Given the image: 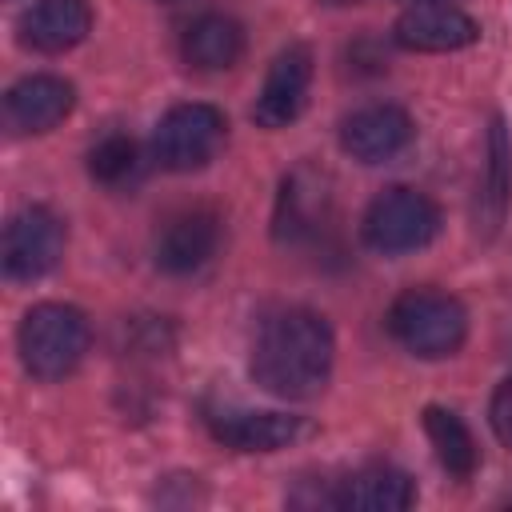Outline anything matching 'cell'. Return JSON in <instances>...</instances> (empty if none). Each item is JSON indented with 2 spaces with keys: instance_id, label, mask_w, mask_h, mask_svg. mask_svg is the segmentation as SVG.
I'll return each instance as SVG.
<instances>
[{
  "instance_id": "6da1fadb",
  "label": "cell",
  "mask_w": 512,
  "mask_h": 512,
  "mask_svg": "<svg viewBox=\"0 0 512 512\" xmlns=\"http://www.w3.org/2000/svg\"><path fill=\"white\" fill-rule=\"evenodd\" d=\"M332 360H336L332 328L312 308L276 312L252 344V376L264 392L280 400L316 396L332 376Z\"/></svg>"
},
{
  "instance_id": "7a4b0ae2",
  "label": "cell",
  "mask_w": 512,
  "mask_h": 512,
  "mask_svg": "<svg viewBox=\"0 0 512 512\" xmlns=\"http://www.w3.org/2000/svg\"><path fill=\"white\" fill-rule=\"evenodd\" d=\"M388 332L400 348L420 360H444L460 352L468 336V312L452 292L440 288H408L388 308Z\"/></svg>"
},
{
  "instance_id": "3957f363",
  "label": "cell",
  "mask_w": 512,
  "mask_h": 512,
  "mask_svg": "<svg viewBox=\"0 0 512 512\" xmlns=\"http://www.w3.org/2000/svg\"><path fill=\"white\" fill-rule=\"evenodd\" d=\"M88 340H92L88 316L80 308H72V304H60V300L36 304L24 316L20 336H16L28 376H36L44 384L64 380L68 372H76V364L88 352Z\"/></svg>"
},
{
  "instance_id": "277c9868",
  "label": "cell",
  "mask_w": 512,
  "mask_h": 512,
  "mask_svg": "<svg viewBox=\"0 0 512 512\" xmlns=\"http://www.w3.org/2000/svg\"><path fill=\"white\" fill-rule=\"evenodd\" d=\"M440 232V208L416 192V188H404V184H392L384 188L368 208H364V220H360V236L372 252H384V256H404V252H416L424 244H432Z\"/></svg>"
},
{
  "instance_id": "5b68a950",
  "label": "cell",
  "mask_w": 512,
  "mask_h": 512,
  "mask_svg": "<svg viewBox=\"0 0 512 512\" xmlns=\"http://www.w3.org/2000/svg\"><path fill=\"white\" fill-rule=\"evenodd\" d=\"M228 120L212 104H176L152 132V152L168 172H196L204 168L224 144Z\"/></svg>"
},
{
  "instance_id": "8992f818",
  "label": "cell",
  "mask_w": 512,
  "mask_h": 512,
  "mask_svg": "<svg viewBox=\"0 0 512 512\" xmlns=\"http://www.w3.org/2000/svg\"><path fill=\"white\" fill-rule=\"evenodd\" d=\"M64 256V224L56 212L32 204L20 208L4 228V272L12 280H40Z\"/></svg>"
},
{
  "instance_id": "52a82bcc",
  "label": "cell",
  "mask_w": 512,
  "mask_h": 512,
  "mask_svg": "<svg viewBox=\"0 0 512 512\" xmlns=\"http://www.w3.org/2000/svg\"><path fill=\"white\" fill-rule=\"evenodd\" d=\"M416 136V124L396 104H364L340 124V148L360 164H384L400 156Z\"/></svg>"
},
{
  "instance_id": "ba28073f",
  "label": "cell",
  "mask_w": 512,
  "mask_h": 512,
  "mask_svg": "<svg viewBox=\"0 0 512 512\" xmlns=\"http://www.w3.org/2000/svg\"><path fill=\"white\" fill-rule=\"evenodd\" d=\"M220 248V216L212 208H180L156 232V264L172 276H188L204 268Z\"/></svg>"
},
{
  "instance_id": "9c48e42d",
  "label": "cell",
  "mask_w": 512,
  "mask_h": 512,
  "mask_svg": "<svg viewBox=\"0 0 512 512\" xmlns=\"http://www.w3.org/2000/svg\"><path fill=\"white\" fill-rule=\"evenodd\" d=\"M308 84H312V52H308V44H288L272 60V68L264 76V88H260V96L252 104V120L260 128L292 124L304 112Z\"/></svg>"
},
{
  "instance_id": "30bf717a",
  "label": "cell",
  "mask_w": 512,
  "mask_h": 512,
  "mask_svg": "<svg viewBox=\"0 0 512 512\" xmlns=\"http://www.w3.org/2000/svg\"><path fill=\"white\" fill-rule=\"evenodd\" d=\"M204 420H208V432L236 452H276V448H288L296 436H304L300 416L256 412V408H236V404H216L208 408Z\"/></svg>"
},
{
  "instance_id": "8fae6325",
  "label": "cell",
  "mask_w": 512,
  "mask_h": 512,
  "mask_svg": "<svg viewBox=\"0 0 512 512\" xmlns=\"http://www.w3.org/2000/svg\"><path fill=\"white\" fill-rule=\"evenodd\" d=\"M396 44L408 48V52H456V48H468L480 28L468 12H460L456 4H440V0H424V4H412L396 28H392Z\"/></svg>"
},
{
  "instance_id": "7c38bea8",
  "label": "cell",
  "mask_w": 512,
  "mask_h": 512,
  "mask_svg": "<svg viewBox=\"0 0 512 512\" xmlns=\"http://www.w3.org/2000/svg\"><path fill=\"white\" fill-rule=\"evenodd\" d=\"M72 100H76V92H72L68 80L44 76V72L40 76H24L4 96V120L20 136L48 132V128H56L72 112Z\"/></svg>"
},
{
  "instance_id": "4fadbf2b",
  "label": "cell",
  "mask_w": 512,
  "mask_h": 512,
  "mask_svg": "<svg viewBox=\"0 0 512 512\" xmlns=\"http://www.w3.org/2000/svg\"><path fill=\"white\" fill-rule=\"evenodd\" d=\"M92 28V12L84 0H36L20 16V40L36 52H68L76 48Z\"/></svg>"
},
{
  "instance_id": "5bb4252c",
  "label": "cell",
  "mask_w": 512,
  "mask_h": 512,
  "mask_svg": "<svg viewBox=\"0 0 512 512\" xmlns=\"http://www.w3.org/2000/svg\"><path fill=\"white\" fill-rule=\"evenodd\" d=\"M336 508H352V512H404L416 504V484L408 472L392 468V464H372L360 468L356 476L340 480V488L332 492Z\"/></svg>"
},
{
  "instance_id": "9a60e30c",
  "label": "cell",
  "mask_w": 512,
  "mask_h": 512,
  "mask_svg": "<svg viewBox=\"0 0 512 512\" xmlns=\"http://www.w3.org/2000/svg\"><path fill=\"white\" fill-rule=\"evenodd\" d=\"M184 60L200 72H220V68H232L244 52V32L232 16H220V12H208L200 20L188 24L184 32V44H180Z\"/></svg>"
},
{
  "instance_id": "2e32d148",
  "label": "cell",
  "mask_w": 512,
  "mask_h": 512,
  "mask_svg": "<svg viewBox=\"0 0 512 512\" xmlns=\"http://www.w3.org/2000/svg\"><path fill=\"white\" fill-rule=\"evenodd\" d=\"M424 432H428V444L436 448V460H440L456 480H468V476L476 472L480 448H476L468 424H464L456 412H448V408H440V404H428V408H424Z\"/></svg>"
},
{
  "instance_id": "e0dca14e",
  "label": "cell",
  "mask_w": 512,
  "mask_h": 512,
  "mask_svg": "<svg viewBox=\"0 0 512 512\" xmlns=\"http://www.w3.org/2000/svg\"><path fill=\"white\" fill-rule=\"evenodd\" d=\"M508 192H512V140H508L504 124L492 120V132H488V172H484V192H480V216H484L488 232L504 220Z\"/></svg>"
},
{
  "instance_id": "ac0fdd59",
  "label": "cell",
  "mask_w": 512,
  "mask_h": 512,
  "mask_svg": "<svg viewBox=\"0 0 512 512\" xmlns=\"http://www.w3.org/2000/svg\"><path fill=\"white\" fill-rule=\"evenodd\" d=\"M88 172H92V180H100V184H108V188H120V184H128L136 172H140V148H136V140H128V136H104L92 152H88Z\"/></svg>"
},
{
  "instance_id": "d6986e66",
  "label": "cell",
  "mask_w": 512,
  "mask_h": 512,
  "mask_svg": "<svg viewBox=\"0 0 512 512\" xmlns=\"http://www.w3.org/2000/svg\"><path fill=\"white\" fill-rule=\"evenodd\" d=\"M488 420H492V432L504 448H512V376L496 388L492 396V408H488Z\"/></svg>"
}]
</instances>
